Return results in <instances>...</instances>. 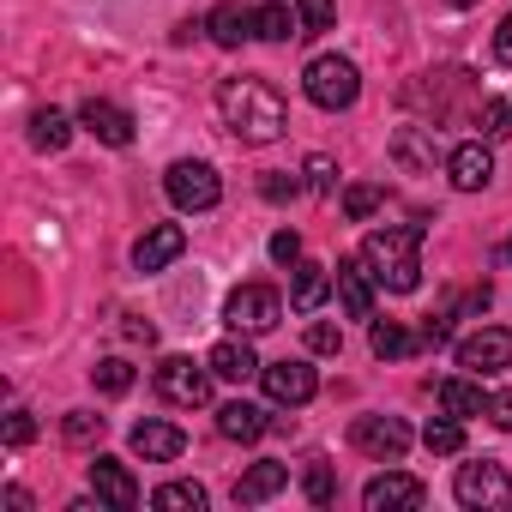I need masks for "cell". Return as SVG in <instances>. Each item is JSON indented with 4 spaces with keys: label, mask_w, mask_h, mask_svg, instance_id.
Returning a JSON list of instances; mask_svg holds the SVG:
<instances>
[{
    "label": "cell",
    "mask_w": 512,
    "mask_h": 512,
    "mask_svg": "<svg viewBox=\"0 0 512 512\" xmlns=\"http://www.w3.org/2000/svg\"><path fill=\"white\" fill-rule=\"evenodd\" d=\"M217 115L241 145H272L290 127V109L266 79H223L217 85Z\"/></svg>",
    "instance_id": "obj_1"
},
{
    "label": "cell",
    "mask_w": 512,
    "mask_h": 512,
    "mask_svg": "<svg viewBox=\"0 0 512 512\" xmlns=\"http://www.w3.org/2000/svg\"><path fill=\"white\" fill-rule=\"evenodd\" d=\"M362 266L374 272L380 290L392 296H410L422 284V223H404V229H374L362 241Z\"/></svg>",
    "instance_id": "obj_2"
},
{
    "label": "cell",
    "mask_w": 512,
    "mask_h": 512,
    "mask_svg": "<svg viewBox=\"0 0 512 512\" xmlns=\"http://www.w3.org/2000/svg\"><path fill=\"white\" fill-rule=\"evenodd\" d=\"M302 91H308V103L314 109H350L356 97H362V73H356V61H344V55H320V61H308V73H302Z\"/></svg>",
    "instance_id": "obj_3"
},
{
    "label": "cell",
    "mask_w": 512,
    "mask_h": 512,
    "mask_svg": "<svg viewBox=\"0 0 512 512\" xmlns=\"http://www.w3.org/2000/svg\"><path fill=\"white\" fill-rule=\"evenodd\" d=\"M452 494H458V506H470V512H512V476H506V464H494V458L458 464Z\"/></svg>",
    "instance_id": "obj_4"
},
{
    "label": "cell",
    "mask_w": 512,
    "mask_h": 512,
    "mask_svg": "<svg viewBox=\"0 0 512 512\" xmlns=\"http://www.w3.org/2000/svg\"><path fill=\"white\" fill-rule=\"evenodd\" d=\"M223 320H229V332H241V338H260V332H272V326L284 320V296H278L272 284H241V290H229Z\"/></svg>",
    "instance_id": "obj_5"
},
{
    "label": "cell",
    "mask_w": 512,
    "mask_h": 512,
    "mask_svg": "<svg viewBox=\"0 0 512 512\" xmlns=\"http://www.w3.org/2000/svg\"><path fill=\"white\" fill-rule=\"evenodd\" d=\"M163 193H169V205H175V211H211V205L223 199V181H217V169H211V163L181 157V163H169Z\"/></svg>",
    "instance_id": "obj_6"
},
{
    "label": "cell",
    "mask_w": 512,
    "mask_h": 512,
    "mask_svg": "<svg viewBox=\"0 0 512 512\" xmlns=\"http://www.w3.org/2000/svg\"><path fill=\"white\" fill-rule=\"evenodd\" d=\"M151 380H157V398H169V404H181V410L211 404V362L199 368L193 356H163Z\"/></svg>",
    "instance_id": "obj_7"
},
{
    "label": "cell",
    "mask_w": 512,
    "mask_h": 512,
    "mask_svg": "<svg viewBox=\"0 0 512 512\" xmlns=\"http://www.w3.org/2000/svg\"><path fill=\"white\" fill-rule=\"evenodd\" d=\"M350 446L362 458H374V464H398L410 452V428L398 416H356L350 422Z\"/></svg>",
    "instance_id": "obj_8"
},
{
    "label": "cell",
    "mask_w": 512,
    "mask_h": 512,
    "mask_svg": "<svg viewBox=\"0 0 512 512\" xmlns=\"http://www.w3.org/2000/svg\"><path fill=\"white\" fill-rule=\"evenodd\" d=\"M260 386H266V398L272 404H308L314 392H320V374L308 368V362H296V356H284V362H266L260 368Z\"/></svg>",
    "instance_id": "obj_9"
},
{
    "label": "cell",
    "mask_w": 512,
    "mask_h": 512,
    "mask_svg": "<svg viewBox=\"0 0 512 512\" xmlns=\"http://www.w3.org/2000/svg\"><path fill=\"white\" fill-rule=\"evenodd\" d=\"M458 368L464 374H500V368H512V332H500V326L470 332L458 344Z\"/></svg>",
    "instance_id": "obj_10"
},
{
    "label": "cell",
    "mask_w": 512,
    "mask_h": 512,
    "mask_svg": "<svg viewBox=\"0 0 512 512\" xmlns=\"http://www.w3.org/2000/svg\"><path fill=\"white\" fill-rule=\"evenodd\" d=\"M332 290H338V302H344V314L350 320H374V272L362 266V253L356 260H338V272H332Z\"/></svg>",
    "instance_id": "obj_11"
},
{
    "label": "cell",
    "mask_w": 512,
    "mask_h": 512,
    "mask_svg": "<svg viewBox=\"0 0 512 512\" xmlns=\"http://www.w3.org/2000/svg\"><path fill=\"white\" fill-rule=\"evenodd\" d=\"M91 488H97V500L115 506V512H133V506H139V482H133V470H127L121 458H109V452L91 458Z\"/></svg>",
    "instance_id": "obj_12"
},
{
    "label": "cell",
    "mask_w": 512,
    "mask_h": 512,
    "mask_svg": "<svg viewBox=\"0 0 512 512\" xmlns=\"http://www.w3.org/2000/svg\"><path fill=\"white\" fill-rule=\"evenodd\" d=\"M187 253V229L181 223H157V229H145L139 241H133V266L139 272H163V266H175Z\"/></svg>",
    "instance_id": "obj_13"
},
{
    "label": "cell",
    "mask_w": 512,
    "mask_h": 512,
    "mask_svg": "<svg viewBox=\"0 0 512 512\" xmlns=\"http://www.w3.org/2000/svg\"><path fill=\"white\" fill-rule=\"evenodd\" d=\"M79 127L85 133H97L103 145H115V151H127L133 145V115L121 109V103H109V97H91L85 109H79Z\"/></svg>",
    "instance_id": "obj_14"
},
{
    "label": "cell",
    "mask_w": 512,
    "mask_h": 512,
    "mask_svg": "<svg viewBox=\"0 0 512 512\" xmlns=\"http://www.w3.org/2000/svg\"><path fill=\"white\" fill-rule=\"evenodd\" d=\"M446 175H452L458 193H482V187L494 181V157H488V145H482V139L452 145V151H446Z\"/></svg>",
    "instance_id": "obj_15"
},
{
    "label": "cell",
    "mask_w": 512,
    "mask_h": 512,
    "mask_svg": "<svg viewBox=\"0 0 512 512\" xmlns=\"http://www.w3.org/2000/svg\"><path fill=\"white\" fill-rule=\"evenodd\" d=\"M428 500V488L416 482V476H404V470H386V476H374L368 488H362V506L368 512H392V506H422Z\"/></svg>",
    "instance_id": "obj_16"
},
{
    "label": "cell",
    "mask_w": 512,
    "mask_h": 512,
    "mask_svg": "<svg viewBox=\"0 0 512 512\" xmlns=\"http://www.w3.org/2000/svg\"><path fill=\"white\" fill-rule=\"evenodd\" d=\"M133 452L145 464H175L187 452V434L175 422H133Z\"/></svg>",
    "instance_id": "obj_17"
},
{
    "label": "cell",
    "mask_w": 512,
    "mask_h": 512,
    "mask_svg": "<svg viewBox=\"0 0 512 512\" xmlns=\"http://www.w3.org/2000/svg\"><path fill=\"white\" fill-rule=\"evenodd\" d=\"M205 362H211V374H217V380H235V386H241V380H253V374L266 368L260 356H253V344H247L241 332H235V338H223V344H211V356H205Z\"/></svg>",
    "instance_id": "obj_18"
},
{
    "label": "cell",
    "mask_w": 512,
    "mask_h": 512,
    "mask_svg": "<svg viewBox=\"0 0 512 512\" xmlns=\"http://www.w3.org/2000/svg\"><path fill=\"white\" fill-rule=\"evenodd\" d=\"M284 482H290V464H278V458L247 464V470H241V482H235V506H260V500H272Z\"/></svg>",
    "instance_id": "obj_19"
},
{
    "label": "cell",
    "mask_w": 512,
    "mask_h": 512,
    "mask_svg": "<svg viewBox=\"0 0 512 512\" xmlns=\"http://www.w3.org/2000/svg\"><path fill=\"white\" fill-rule=\"evenodd\" d=\"M266 428H272L266 410H260V404H247V398H235V404L217 410V434H223V440H241V446H247V440H260Z\"/></svg>",
    "instance_id": "obj_20"
},
{
    "label": "cell",
    "mask_w": 512,
    "mask_h": 512,
    "mask_svg": "<svg viewBox=\"0 0 512 512\" xmlns=\"http://www.w3.org/2000/svg\"><path fill=\"white\" fill-rule=\"evenodd\" d=\"M392 157H398L404 169H434V163H440V139H434V127H398Z\"/></svg>",
    "instance_id": "obj_21"
},
{
    "label": "cell",
    "mask_w": 512,
    "mask_h": 512,
    "mask_svg": "<svg viewBox=\"0 0 512 512\" xmlns=\"http://www.w3.org/2000/svg\"><path fill=\"white\" fill-rule=\"evenodd\" d=\"M205 31H211L217 49H241V43L253 37V13H247V7H211V13H205Z\"/></svg>",
    "instance_id": "obj_22"
},
{
    "label": "cell",
    "mask_w": 512,
    "mask_h": 512,
    "mask_svg": "<svg viewBox=\"0 0 512 512\" xmlns=\"http://www.w3.org/2000/svg\"><path fill=\"white\" fill-rule=\"evenodd\" d=\"M332 296V272L326 266H308V260H296V284H290V308L296 314H314L320 302Z\"/></svg>",
    "instance_id": "obj_23"
},
{
    "label": "cell",
    "mask_w": 512,
    "mask_h": 512,
    "mask_svg": "<svg viewBox=\"0 0 512 512\" xmlns=\"http://www.w3.org/2000/svg\"><path fill=\"white\" fill-rule=\"evenodd\" d=\"M440 410L470 422V416H488V398H482V386L470 374H458V380H440Z\"/></svg>",
    "instance_id": "obj_24"
},
{
    "label": "cell",
    "mask_w": 512,
    "mask_h": 512,
    "mask_svg": "<svg viewBox=\"0 0 512 512\" xmlns=\"http://www.w3.org/2000/svg\"><path fill=\"white\" fill-rule=\"evenodd\" d=\"M253 37H266V43H290V37H302V19L284 7V0H266V7L253 13Z\"/></svg>",
    "instance_id": "obj_25"
},
{
    "label": "cell",
    "mask_w": 512,
    "mask_h": 512,
    "mask_svg": "<svg viewBox=\"0 0 512 512\" xmlns=\"http://www.w3.org/2000/svg\"><path fill=\"white\" fill-rule=\"evenodd\" d=\"M368 344H374V356H380V362H398V356H410V350L422 344V332H404L398 320H374Z\"/></svg>",
    "instance_id": "obj_26"
},
{
    "label": "cell",
    "mask_w": 512,
    "mask_h": 512,
    "mask_svg": "<svg viewBox=\"0 0 512 512\" xmlns=\"http://www.w3.org/2000/svg\"><path fill=\"white\" fill-rule=\"evenodd\" d=\"M67 139H73V121L61 109H37L31 115V145L37 151H67Z\"/></svg>",
    "instance_id": "obj_27"
},
{
    "label": "cell",
    "mask_w": 512,
    "mask_h": 512,
    "mask_svg": "<svg viewBox=\"0 0 512 512\" xmlns=\"http://www.w3.org/2000/svg\"><path fill=\"white\" fill-rule=\"evenodd\" d=\"M151 506H157V512H205V488H199V482H163V488L151 494Z\"/></svg>",
    "instance_id": "obj_28"
},
{
    "label": "cell",
    "mask_w": 512,
    "mask_h": 512,
    "mask_svg": "<svg viewBox=\"0 0 512 512\" xmlns=\"http://www.w3.org/2000/svg\"><path fill=\"white\" fill-rule=\"evenodd\" d=\"M91 386H97L103 398H121V392H133V362H121V356L97 362V368H91Z\"/></svg>",
    "instance_id": "obj_29"
},
{
    "label": "cell",
    "mask_w": 512,
    "mask_h": 512,
    "mask_svg": "<svg viewBox=\"0 0 512 512\" xmlns=\"http://www.w3.org/2000/svg\"><path fill=\"white\" fill-rule=\"evenodd\" d=\"M422 446H428V452H440V458L464 452V422H458V416H440V422H428V428H422Z\"/></svg>",
    "instance_id": "obj_30"
},
{
    "label": "cell",
    "mask_w": 512,
    "mask_h": 512,
    "mask_svg": "<svg viewBox=\"0 0 512 512\" xmlns=\"http://www.w3.org/2000/svg\"><path fill=\"white\" fill-rule=\"evenodd\" d=\"M380 199H386V187L356 181V187H344V217H350V223H368V217L380 211Z\"/></svg>",
    "instance_id": "obj_31"
},
{
    "label": "cell",
    "mask_w": 512,
    "mask_h": 512,
    "mask_svg": "<svg viewBox=\"0 0 512 512\" xmlns=\"http://www.w3.org/2000/svg\"><path fill=\"white\" fill-rule=\"evenodd\" d=\"M302 494H308L314 506H332V500H338V482H332V464H326V458H314V464H308Z\"/></svg>",
    "instance_id": "obj_32"
},
{
    "label": "cell",
    "mask_w": 512,
    "mask_h": 512,
    "mask_svg": "<svg viewBox=\"0 0 512 512\" xmlns=\"http://www.w3.org/2000/svg\"><path fill=\"white\" fill-rule=\"evenodd\" d=\"M476 127H482V139H506V133H512V103H506V97H488V103L476 109Z\"/></svg>",
    "instance_id": "obj_33"
},
{
    "label": "cell",
    "mask_w": 512,
    "mask_h": 512,
    "mask_svg": "<svg viewBox=\"0 0 512 512\" xmlns=\"http://www.w3.org/2000/svg\"><path fill=\"white\" fill-rule=\"evenodd\" d=\"M296 19H302V37H320L338 25V7L332 0H296Z\"/></svg>",
    "instance_id": "obj_34"
},
{
    "label": "cell",
    "mask_w": 512,
    "mask_h": 512,
    "mask_svg": "<svg viewBox=\"0 0 512 512\" xmlns=\"http://www.w3.org/2000/svg\"><path fill=\"white\" fill-rule=\"evenodd\" d=\"M61 428H67V440H73V446H91V440H103V416H91V410H73Z\"/></svg>",
    "instance_id": "obj_35"
},
{
    "label": "cell",
    "mask_w": 512,
    "mask_h": 512,
    "mask_svg": "<svg viewBox=\"0 0 512 512\" xmlns=\"http://www.w3.org/2000/svg\"><path fill=\"white\" fill-rule=\"evenodd\" d=\"M260 193H266L272 205H284V199H296V193H302V181H296L290 169H278V175H266V181H260Z\"/></svg>",
    "instance_id": "obj_36"
},
{
    "label": "cell",
    "mask_w": 512,
    "mask_h": 512,
    "mask_svg": "<svg viewBox=\"0 0 512 512\" xmlns=\"http://www.w3.org/2000/svg\"><path fill=\"white\" fill-rule=\"evenodd\" d=\"M308 350H314V356H338V350H344V332L320 320V326H308Z\"/></svg>",
    "instance_id": "obj_37"
},
{
    "label": "cell",
    "mask_w": 512,
    "mask_h": 512,
    "mask_svg": "<svg viewBox=\"0 0 512 512\" xmlns=\"http://www.w3.org/2000/svg\"><path fill=\"white\" fill-rule=\"evenodd\" d=\"M272 260H278V266H296V260H302V235H296V229H278V235H272Z\"/></svg>",
    "instance_id": "obj_38"
},
{
    "label": "cell",
    "mask_w": 512,
    "mask_h": 512,
    "mask_svg": "<svg viewBox=\"0 0 512 512\" xmlns=\"http://www.w3.org/2000/svg\"><path fill=\"white\" fill-rule=\"evenodd\" d=\"M31 440H37L31 410H13V416H7V446H31Z\"/></svg>",
    "instance_id": "obj_39"
},
{
    "label": "cell",
    "mask_w": 512,
    "mask_h": 512,
    "mask_svg": "<svg viewBox=\"0 0 512 512\" xmlns=\"http://www.w3.org/2000/svg\"><path fill=\"white\" fill-rule=\"evenodd\" d=\"M302 175H308V187H314V193H326L338 169H332V157H308V163H302Z\"/></svg>",
    "instance_id": "obj_40"
},
{
    "label": "cell",
    "mask_w": 512,
    "mask_h": 512,
    "mask_svg": "<svg viewBox=\"0 0 512 512\" xmlns=\"http://www.w3.org/2000/svg\"><path fill=\"white\" fill-rule=\"evenodd\" d=\"M446 338H452V314H428V320H422V344H428V350H440Z\"/></svg>",
    "instance_id": "obj_41"
},
{
    "label": "cell",
    "mask_w": 512,
    "mask_h": 512,
    "mask_svg": "<svg viewBox=\"0 0 512 512\" xmlns=\"http://www.w3.org/2000/svg\"><path fill=\"white\" fill-rule=\"evenodd\" d=\"M488 422H494V428H512V386L488 398Z\"/></svg>",
    "instance_id": "obj_42"
},
{
    "label": "cell",
    "mask_w": 512,
    "mask_h": 512,
    "mask_svg": "<svg viewBox=\"0 0 512 512\" xmlns=\"http://www.w3.org/2000/svg\"><path fill=\"white\" fill-rule=\"evenodd\" d=\"M494 61L500 67H512V13L500 19V31H494Z\"/></svg>",
    "instance_id": "obj_43"
},
{
    "label": "cell",
    "mask_w": 512,
    "mask_h": 512,
    "mask_svg": "<svg viewBox=\"0 0 512 512\" xmlns=\"http://www.w3.org/2000/svg\"><path fill=\"white\" fill-rule=\"evenodd\" d=\"M446 7H482V0H446Z\"/></svg>",
    "instance_id": "obj_44"
},
{
    "label": "cell",
    "mask_w": 512,
    "mask_h": 512,
    "mask_svg": "<svg viewBox=\"0 0 512 512\" xmlns=\"http://www.w3.org/2000/svg\"><path fill=\"white\" fill-rule=\"evenodd\" d=\"M506 260H512V241H506Z\"/></svg>",
    "instance_id": "obj_45"
}]
</instances>
